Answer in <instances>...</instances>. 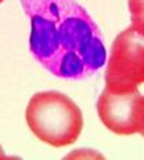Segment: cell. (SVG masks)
Returning <instances> with one entry per match:
<instances>
[{"label": "cell", "mask_w": 144, "mask_h": 160, "mask_svg": "<svg viewBox=\"0 0 144 160\" xmlns=\"http://www.w3.org/2000/svg\"><path fill=\"white\" fill-rule=\"evenodd\" d=\"M31 21L29 49L56 77L85 79L106 64L97 22L77 0H20Z\"/></svg>", "instance_id": "1"}, {"label": "cell", "mask_w": 144, "mask_h": 160, "mask_svg": "<svg viewBox=\"0 0 144 160\" xmlns=\"http://www.w3.org/2000/svg\"><path fill=\"white\" fill-rule=\"evenodd\" d=\"M25 119L40 140L57 148L76 143L83 128V115L78 105L70 97L56 90L32 95Z\"/></svg>", "instance_id": "2"}, {"label": "cell", "mask_w": 144, "mask_h": 160, "mask_svg": "<svg viewBox=\"0 0 144 160\" xmlns=\"http://www.w3.org/2000/svg\"><path fill=\"white\" fill-rule=\"evenodd\" d=\"M144 81L143 32L130 27L115 37L106 62V90L126 93Z\"/></svg>", "instance_id": "3"}, {"label": "cell", "mask_w": 144, "mask_h": 160, "mask_svg": "<svg viewBox=\"0 0 144 160\" xmlns=\"http://www.w3.org/2000/svg\"><path fill=\"white\" fill-rule=\"evenodd\" d=\"M97 111L102 123L114 134H143L144 99L137 88L126 93H111L105 89L97 101Z\"/></svg>", "instance_id": "4"}, {"label": "cell", "mask_w": 144, "mask_h": 160, "mask_svg": "<svg viewBox=\"0 0 144 160\" xmlns=\"http://www.w3.org/2000/svg\"><path fill=\"white\" fill-rule=\"evenodd\" d=\"M7 158V155L4 153V151H3V148H2V146H0V159H5Z\"/></svg>", "instance_id": "5"}, {"label": "cell", "mask_w": 144, "mask_h": 160, "mask_svg": "<svg viewBox=\"0 0 144 160\" xmlns=\"http://www.w3.org/2000/svg\"><path fill=\"white\" fill-rule=\"evenodd\" d=\"M3 2H4V0H0V3H3Z\"/></svg>", "instance_id": "6"}]
</instances>
